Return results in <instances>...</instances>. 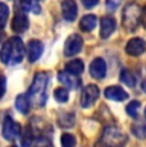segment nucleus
I'll return each instance as SVG.
<instances>
[{"label":"nucleus","instance_id":"3","mask_svg":"<svg viewBox=\"0 0 146 147\" xmlns=\"http://www.w3.org/2000/svg\"><path fill=\"white\" fill-rule=\"evenodd\" d=\"M128 138L117 127H106L95 147H124Z\"/></svg>","mask_w":146,"mask_h":147},{"label":"nucleus","instance_id":"2","mask_svg":"<svg viewBox=\"0 0 146 147\" xmlns=\"http://www.w3.org/2000/svg\"><path fill=\"white\" fill-rule=\"evenodd\" d=\"M49 84V74L45 72H39L35 74L31 84L30 90H28V97L31 104L36 106H44L46 102L47 94H46V88Z\"/></svg>","mask_w":146,"mask_h":147},{"label":"nucleus","instance_id":"25","mask_svg":"<svg viewBox=\"0 0 146 147\" xmlns=\"http://www.w3.org/2000/svg\"><path fill=\"white\" fill-rule=\"evenodd\" d=\"M8 18H9V8L7 7V4L0 3V28L5 26Z\"/></svg>","mask_w":146,"mask_h":147},{"label":"nucleus","instance_id":"12","mask_svg":"<svg viewBox=\"0 0 146 147\" xmlns=\"http://www.w3.org/2000/svg\"><path fill=\"white\" fill-rule=\"evenodd\" d=\"M77 4L74 0H63L62 1V14L66 21L73 22L77 17Z\"/></svg>","mask_w":146,"mask_h":147},{"label":"nucleus","instance_id":"22","mask_svg":"<svg viewBox=\"0 0 146 147\" xmlns=\"http://www.w3.org/2000/svg\"><path fill=\"white\" fill-rule=\"evenodd\" d=\"M54 97L58 102H67L68 101V97H69V94H68V90L66 87H59L54 91Z\"/></svg>","mask_w":146,"mask_h":147},{"label":"nucleus","instance_id":"5","mask_svg":"<svg viewBox=\"0 0 146 147\" xmlns=\"http://www.w3.org/2000/svg\"><path fill=\"white\" fill-rule=\"evenodd\" d=\"M21 129H22L21 125L18 123H16L12 117H5L4 121H3V128H1L3 137L5 140H8V141L14 140L16 137H18L22 133Z\"/></svg>","mask_w":146,"mask_h":147},{"label":"nucleus","instance_id":"11","mask_svg":"<svg viewBox=\"0 0 146 147\" xmlns=\"http://www.w3.org/2000/svg\"><path fill=\"white\" fill-rule=\"evenodd\" d=\"M117 28V23L112 17H103L100 21V37L106 40L114 33Z\"/></svg>","mask_w":146,"mask_h":147},{"label":"nucleus","instance_id":"30","mask_svg":"<svg viewBox=\"0 0 146 147\" xmlns=\"http://www.w3.org/2000/svg\"><path fill=\"white\" fill-rule=\"evenodd\" d=\"M97 3H99V0H82V4L85 5V8H87V9L94 8L95 5H97Z\"/></svg>","mask_w":146,"mask_h":147},{"label":"nucleus","instance_id":"14","mask_svg":"<svg viewBox=\"0 0 146 147\" xmlns=\"http://www.w3.org/2000/svg\"><path fill=\"white\" fill-rule=\"evenodd\" d=\"M104 96H105L108 100L119 101V102L128 98V94L119 86H110V87H108V88H105Z\"/></svg>","mask_w":146,"mask_h":147},{"label":"nucleus","instance_id":"4","mask_svg":"<svg viewBox=\"0 0 146 147\" xmlns=\"http://www.w3.org/2000/svg\"><path fill=\"white\" fill-rule=\"evenodd\" d=\"M141 14H142V9L136 3L128 4L123 10V18H122L123 27L126 30L131 31V32L136 31V28L140 24V21H141Z\"/></svg>","mask_w":146,"mask_h":147},{"label":"nucleus","instance_id":"6","mask_svg":"<svg viewBox=\"0 0 146 147\" xmlns=\"http://www.w3.org/2000/svg\"><path fill=\"white\" fill-rule=\"evenodd\" d=\"M99 96H100V91L96 84H89V86H86L82 91V95H81V106L91 107L96 102Z\"/></svg>","mask_w":146,"mask_h":147},{"label":"nucleus","instance_id":"24","mask_svg":"<svg viewBox=\"0 0 146 147\" xmlns=\"http://www.w3.org/2000/svg\"><path fill=\"white\" fill-rule=\"evenodd\" d=\"M32 141H33L32 132H31L30 127H27L23 131V133H22V147H31Z\"/></svg>","mask_w":146,"mask_h":147},{"label":"nucleus","instance_id":"7","mask_svg":"<svg viewBox=\"0 0 146 147\" xmlns=\"http://www.w3.org/2000/svg\"><path fill=\"white\" fill-rule=\"evenodd\" d=\"M83 40L80 35H71L64 45V54L66 56H74L82 50Z\"/></svg>","mask_w":146,"mask_h":147},{"label":"nucleus","instance_id":"26","mask_svg":"<svg viewBox=\"0 0 146 147\" xmlns=\"http://www.w3.org/2000/svg\"><path fill=\"white\" fill-rule=\"evenodd\" d=\"M60 141H62V147H74L76 146V138L71 133H63Z\"/></svg>","mask_w":146,"mask_h":147},{"label":"nucleus","instance_id":"27","mask_svg":"<svg viewBox=\"0 0 146 147\" xmlns=\"http://www.w3.org/2000/svg\"><path fill=\"white\" fill-rule=\"evenodd\" d=\"M35 147H54V146H53V143L47 138L41 137L35 142Z\"/></svg>","mask_w":146,"mask_h":147},{"label":"nucleus","instance_id":"18","mask_svg":"<svg viewBox=\"0 0 146 147\" xmlns=\"http://www.w3.org/2000/svg\"><path fill=\"white\" fill-rule=\"evenodd\" d=\"M83 69H85L83 61L80 60V59H74V60H71L69 63L66 64V70L74 76H80L83 72Z\"/></svg>","mask_w":146,"mask_h":147},{"label":"nucleus","instance_id":"10","mask_svg":"<svg viewBox=\"0 0 146 147\" xmlns=\"http://www.w3.org/2000/svg\"><path fill=\"white\" fill-rule=\"evenodd\" d=\"M44 51V45L39 40H31L27 45V56H28V61L35 63L36 60L40 59Z\"/></svg>","mask_w":146,"mask_h":147},{"label":"nucleus","instance_id":"31","mask_svg":"<svg viewBox=\"0 0 146 147\" xmlns=\"http://www.w3.org/2000/svg\"><path fill=\"white\" fill-rule=\"evenodd\" d=\"M141 21H142V23H144V26L146 28V7H145V9L142 10V14H141Z\"/></svg>","mask_w":146,"mask_h":147},{"label":"nucleus","instance_id":"20","mask_svg":"<svg viewBox=\"0 0 146 147\" xmlns=\"http://www.w3.org/2000/svg\"><path fill=\"white\" fill-rule=\"evenodd\" d=\"M132 133L140 140L146 138V121H135L132 124Z\"/></svg>","mask_w":146,"mask_h":147},{"label":"nucleus","instance_id":"15","mask_svg":"<svg viewBox=\"0 0 146 147\" xmlns=\"http://www.w3.org/2000/svg\"><path fill=\"white\" fill-rule=\"evenodd\" d=\"M30 22L24 13H17L12 21V30L17 33H22L28 28Z\"/></svg>","mask_w":146,"mask_h":147},{"label":"nucleus","instance_id":"32","mask_svg":"<svg viewBox=\"0 0 146 147\" xmlns=\"http://www.w3.org/2000/svg\"><path fill=\"white\" fill-rule=\"evenodd\" d=\"M142 88H144V91L146 92V81L144 82V84H142Z\"/></svg>","mask_w":146,"mask_h":147},{"label":"nucleus","instance_id":"33","mask_svg":"<svg viewBox=\"0 0 146 147\" xmlns=\"http://www.w3.org/2000/svg\"><path fill=\"white\" fill-rule=\"evenodd\" d=\"M145 118H146V109H145Z\"/></svg>","mask_w":146,"mask_h":147},{"label":"nucleus","instance_id":"28","mask_svg":"<svg viewBox=\"0 0 146 147\" xmlns=\"http://www.w3.org/2000/svg\"><path fill=\"white\" fill-rule=\"evenodd\" d=\"M120 3H122V0H106V8H108V10H110V12H114V10L117 9L118 7L120 5Z\"/></svg>","mask_w":146,"mask_h":147},{"label":"nucleus","instance_id":"21","mask_svg":"<svg viewBox=\"0 0 146 147\" xmlns=\"http://www.w3.org/2000/svg\"><path fill=\"white\" fill-rule=\"evenodd\" d=\"M120 81L128 87L136 86V78H135V76L127 69H123L122 72H120Z\"/></svg>","mask_w":146,"mask_h":147},{"label":"nucleus","instance_id":"23","mask_svg":"<svg viewBox=\"0 0 146 147\" xmlns=\"http://www.w3.org/2000/svg\"><path fill=\"white\" fill-rule=\"evenodd\" d=\"M140 106H141L140 101H131V102L127 105V107H126V111H127V114L130 115L131 118H137L139 117Z\"/></svg>","mask_w":146,"mask_h":147},{"label":"nucleus","instance_id":"9","mask_svg":"<svg viewBox=\"0 0 146 147\" xmlns=\"http://www.w3.org/2000/svg\"><path fill=\"white\" fill-rule=\"evenodd\" d=\"M58 80L60 83H63L66 86V88L68 90H78L81 87V80L74 74H71L67 70L60 72L58 74Z\"/></svg>","mask_w":146,"mask_h":147},{"label":"nucleus","instance_id":"1","mask_svg":"<svg viewBox=\"0 0 146 147\" xmlns=\"http://www.w3.org/2000/svg\"><path fill=\"white\" fill-rule=\"evenodd\" d=\"M24 56V45L19 37H10L4 42L0 50V60L7 65L21 63Z\"/></svg>","mask_w":146,"mask_h":147},{"label":"nucleus","instance_id":"8","mask_svg":"<svg viewBox=\"0 0 146 147\" xmlns=\"http://www.w3.org/2000/svg\"><path fill=\"white\" fill-rule=\"evenodd\" d=\"M146 51V41L141 37H133L126 45V53L131 56H139Z\"/></svg>","mask_w":146,"mask_h":147},{"label":"nucleus","instance_id":"34","mask_svg":"<svg viewBox=\"0 0 146 147\" xmlns=\"http://www.w3.org/2000/svg\"><path fill=\"white\" fill-rule=\"evenodd\" d=\"M10 147H17V146H10Z\"/></svg>","mask_w":146,"mask_h":147},{"label":"nucleus","instance_id":"19","mask_svg":"<svg viewBox=\"0 0 146 147\" xmlns=\"http://www.w3.org/2000/svg\"><path fill=\"white\" fill-rule=\"evenodd\" d=\"M19 8L23 12H32L35 14L40 13V7L35 0H19Z\"/></svg>","mask_w":146,"mask_h":147},{"label":"nucleus","instance_id":"13","mask_svg":"<svg viewBox=\"0 0 146 147\" xmlns=\"http://www.w3.org/2000/svg\"><path fill=\"white\" fill-rule=\"evenodd\" d=\"M90 74L96 80H103L106 74V63L101 58H96L90 64Z\"/></svg>","mask_w":146,"mask_h":147},{"label":"nucleus","instance_id":"17","mask_svg":"<svg viewBox=\"0 0 146 147\" xmlns=\"http://www.w3.org/2000/svg\"><path fill=\"white\" fill-rule=\"evenodd\" d=\"M30 106H31V101L27 94H21L19 96H17L16 98V107L22 113V114H27L30 111Z\"/></svg>","mask_w":146,"mask_h":147},{"label":"nucleus","instance_id":"16","mask_svg":"<svg viewBox=\"0 0 146 147\" xmlns=\"http://www.w3.org/2000/svg\"><path fill=\"white\" fill-rule=\"evenodd\" d=\"M97 23V18L94 14H87V16H83L82 19L80 22V28L85 32H91Z\"/></svg>","mask_w":146,"mask_h":147},{"label":"nucleus","instance_id":"29","mask_svg":"<svg viewBox=\"0 0 146 147\" xmlns=\"http://www.w3.org/2000/svg\"><path fill=\"white\" fill-rule=\"evenodd\" d=\"M5 90H7V80L4 76H0V98L4 96Z\"/></svg>","mask_w":146,"mask_h":147}]
</instances>
